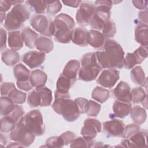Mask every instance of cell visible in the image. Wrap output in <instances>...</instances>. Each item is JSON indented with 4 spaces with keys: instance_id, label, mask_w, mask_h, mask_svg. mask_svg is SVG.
I'll list each match as a JSON object with an SVG mask.
<instances>
[{
    "instance_id": "obj_1",
    "label": "cell",
    "mask_w": 148,
    "mask_h": 148,
    "mask_svg": "<svg viewBox=\"0 0 148 148\" xmlns=\"http://www.w3.org/2000/svg\"><path fill=\"white\" fill-rule=\"evenodd\" d=\"M102 68L121 69L124 66V52L121 45L112 39H106L102 51L95 53Z\"/></svg>"
},
{
    "instance_id": "obj_2",
    "label": "cell",
    "mask_w": 148,
    "mask_h": 148,
    "mask_svg": "<svg viewBox=\"0 0 148 148\" xmlns=\"http://www.w3.org/2000/svg\"><path fill=\"white\" fill-rule=\"evenodd\" d=\"M54 39L61 43H68L72 39V31L75 27L74 20L65 13L57 15L53 21Z\"/></svg>"
},
{
    "instance_id": "obj_3",
    "label": "cell",
    "mask_w": 148,
    "mask_h": 148,
    "mask_svg": "<svg viewBox=\"0 0 148 148\" xmlns=\"http://www.w3.org/2000/svg\"><path fill=\"white\" fill-rule=\"evenodd\" d=\"M52 108L56 113L61 114L64 119L69 122L76 121L81 114L77 103L69 98L56 97Z\"/></svg>"
},
{
    "instance_id": "obj_4",
    "label": "cell",
    "mask_w": 148,
    "mask_h": 148,
    "mask_svg": "<svg viewBox=\"0 0 148 148\" xmlns=\"http://www.w3.org/2000/svg\"><path fill=\"white\" fill-rule=\"evenodd\" d=\"M29 17L30 12L27 6L23 4L14 5L7 13L3 26L8 31H16L23 27Z\"/></svg>"
},
{
    "instance_id": "obj_5",
    "label": "cell",
    "mask_w": 148,
    "mask_h": 148,
    "mask_svg": "<svg viewBox=\"0 0 148 148\" xmlns=\"http://www.w3.org/2000/svg\"><path fill=\"white\" fill-rule=\"evenodd\" d=\"M81 65L79 71V79L84 82L95 80L102 69L98 62L95 53H88L83 56Z\"/></svg>"
},
{
    "instance_id": "obj_6",
    "label": "cell",
    "mask_w": 148,
    "mask_h": 148,
    "mask_svg": "<svg viewBox=\"0 0 148 148\" xmlns=\"http://www.w3.org/2000/svg\"><path fill=\"white\" fill-rule=\"evenodd\" d=\"M95 9L90 19L89 24L95 30H102L105 24L110 19L112 1H97Z\"/></svg>"
},
{
    "instance_id": "obj_7",
    "label": "cell",
    "mask_w": 148,
    "mask_h": 148,
    "mask_svg": "<svg viewBox=\"0 0 148 148\" xmlns=\"http://www.w3.org/2000/svg\"><path fill=\"white\" fill-rule=\"evenodd\" d=\"M25 127L35 136L42 135L45 131L42 114L38 109L30 110L20 120Z\"/></svg>"
},
{
    "instance_id": "obj_8",
    "label": "cell",
    "mask_w": 148,
    "mask_h": 148,
    "mask_svg": "<svg viewBox=\"0 0 148 148\" xmlns=\"http://www.w3.org/2000/svg\"><path fill=\"white\" fill-rule=\"evenodd\" d=\"M9 137L11 140L18 143L23 147H28L34 142L35 135L29 131L20 120L16 127L10 131Z\"/></svg>"
},
{
    "instance_id": "obj_9",
    "label": "cell",
    "mask_w": 148,
    "mask_h": 148,
    "mask_svg": "<svg viewBox=\"0 0 148 148\" xmlns=\"http://www.w3.org/2000/svg\"><path fill=\"white\" fill-rule=\"evenodd\" d=\"M31 27L45 36L51 37L54 35L53 21L43 14L34 15L30 20Z\"/></svg>"
},
{
    "instance_id": "obj_10",
    "label": "cell",
    "mask_w": 148,
    "mask_h": 148,
    "mask_svg": "<svg viewBox=\"0 0 148 148\" xmlns=\"http://www.w3.org/2000/svg\"><path fill=\"white\" fill-rule=\"evenodd\" d=\"M95 9V5L91 2H81L76 14L77 24L81 26H87L89 24Z\"/></svg>"
},
{
    "instance_id": "obj_11",
    "label": "cell",
    "mask_w": 148,
    "mask_h": 148,
    "mask_svg": "<svg viewBox=\"0 0 148 148\" xmlns=\"http://www.w3.org/2000/svg\"><path fill=\"white\" fill-rule=\"evenodd\" d=\"M120 72L116 69L103 70L98 78L97 82L98 84L106 88H112L119 80Z\"/></svg>"
},
{
    "instance_id": "obj_12",
    "label": "cell",
    "mask_w": 148,
    "mask_h": 148,
    "mask_svg": "<svg viewBox=\"0 0 148 148\" xmlns=\"http://www.w3.org/2000/svg\"><path fill=\"white\" fill-rule=\"evenodd\" d=\"M124 128V123L119 119H113L103 123V131L108 136H121Z\"/></svg>"
},
{
    "instance_id": "obj_13",
    "label": "cell",
    "mask_w": 148,
    "mask_h": 148,
    "mask_svg": "<svg viewBox=\"0 0 148 148\" xmlns=\"http://www.w3.org/2000/svg\"><path fill=\"white\" fill-rule=\"evenodd\" d=\"M101 131V123L97 119L88 118L84 122V125L81 130V134L84 137L94 139Z\"/></svg>"
},
{
    "instance_id": "obj_14",
    "label": "cell",
    "mask_w": 148,
    "mask_h": 148,
    "mask_svg": "<svg viewBox=\"0 0 148 148\" xmlns=\"http://www.w3.org/2000/svg\"><path fill=\"white\" fill-rule=\"evenodd\" d=\"M45 60V54L40 51H31L25 53L22 61L31 69H34L40 66Z\"/></svg>"
},
{
    "instance_id": "obj_15",
    "label": "cell",
    "mask_w": 148,
    "mask_h": 148,
    "mask_svg": "<svg viewBox=\"0 0 148 148\" xmlns=\"http://www.w3.org/2000/svg\"><path fill=\"white\" fill-rule=\"evenodd\" d=\"M114 97L122 102H131L132 95L130 86L125 82L121 81L113 91Z\"/></svg>"
},
{
    "instance_id": "obj_16",
    "label": "cell",
    "mask_w": 148,
    "mask_h": 148,
    "mask_svg": "<svg viewBox=\"0 0 148 148\" xmlns=\"http://www.w3.org/2000/svg\"><path fill=\"white\" fill-rule=\"evenodd\" d=\"M75 82L70 80L61 73L57 81L55 96H64L70 97L69 90L75 84Z\"/></svg>"
},
{
    "instance_id": "obj_17",
    "label": "cell",
    "mask_w": 148,
    "mask_h": 148,
    "mask_svg": "<svg viewBox=\"0 0 148 148\" xmlns=\"http://www.w3.org/2000/svg\"><path fill=\"white\" fill-rule=\"evenodd\" d=\"M88 31L84 28H76L72 31L71 40L77 45L80 46H87L88 45Z\"/></svg>"
},
{
    "instance_id": "obj_18",
    "label": "cell",
    "mask_w": 148,
    "mask_h": 148,
    "mask_svg": "<svg viewBox=\"0 0 148 148\" xmlns=\"http://www.w3.org/2000/svg\"><path fill=\"white\" fill-rule=\"evenodd\" d=\"M131 102H125L116 100L113 105V111L115 117L124 119L131 110Z\"/></svg>"
},
{
    "instance_id": "obj_19",
    "label": "cell",
    "mask_w": 148,
    "mask_h": 148,
    "mask_svg": "<svg viewBox=\"0 0 148 148\" xmlns=\"http://www.w3.org/2000/svg\"><path fill=\"white\" fill-rule=\"evenodd\" d=\"M80 68V64L78 60H72L65 66L62 74L70 80L76 82L77 73Z\"/></svg>"
},
{
    "instance_id": "obj_20",
    "label": "cell",
    "mask_w": 148,
    "mask_h": 148,
    "mask_svg": "<svg viewBox=\"0 0 148 148\" xmlns=\"http://www.w3.org/2000/svg\"><path fill=\"white\" fill-rule=\"evenodd\" d=\"M148 26L146 24L139 23L135 29V39L142 46L147 47L148 45Z\"/></svg>"
},
{
    "instance_id": "obj_21",
    "label": "cell",
    "mask_w": 148,
    "mask_h": 148,
    "mask_svg": "<svg viewBox=\"0 0 148 148\" xmlns=\"http://www.w3.org/2000/svg\"><path fill=\"white\" fill-rule=\"evenodd\" d=\"M29 80L33 87H44L47 80V75L42 70L35 69L31 72Z\"/></svg>"
},
{
    "instance_id": "obj_22",
    "label": "cell",
    "mask_w": 148,
    "mask_h": 148,
    "mask_svg": "<svg viewBox=\"0 0 148 148\" xmlns=\"http://www.w3.org/2000/svg\"><path fill=\"white\" fill-rule=\"evenodd\" d=\"M8 45L13 50H19L23 46V38L19 31H10L8 33Z\"/></svg>"
},
{
    "instance_id": "obj_23",
    "label": "cell",
    "mask_w": 148,
    "mask_h": 148,
    "mask_svg": "<svg viewBox=\"0 0 148 148\" xmlns=\"http://www.w3.org/2000/svg\"><path fill=\"white\" fill-rule=\"evenodd\" d=\"M21 34L25 46L30 49H34L39 38L38 34L28 27H25L21 30Z\"/></svg>"
},
{
    "instance_id": "obj_24",
    "label": "cell",
    "mask_w": 148,
    "mask_h": 148,
    "mask_svg": "<svg viewBox=\"0 0 148 148\" xmlns=\"http://www.w3.org/2000/svg\"><path fill=\"white\" fill-rule=\"evenodd\" d=\"M105 38L102 33L98 30L91 29L88 31V43L91 46L94 48L102 47L105 42Z\"/></svg>"
},
{
    "instance_id": "obj_25",
    "label": "cell",
    "mask_w": 148,
    "mask_h": 148,
    "mask_svg": "<svg viewBox=\"0 0 148 148\" xmlns=\"http://www.w3.org/2000/svg\"><path fill=\"white\" fill-rule=\"evenodd\" d=\"M1 58L6 65L12 66L19 62L20 57L17 51L12 49H6L2 51Z\"/></svg>"
},
{
    "instance_id": "obj_26",
    "label": "cell",
    "mask_w": 148,
    "mask_h": 148,
    "mask_svg": "<svg viewBox=\"0 0 148 148\" xmlns=\"http://www.w3.org/2000/svg\"><path fill=\"white\" fill-rule=\"evenodd\" d=\"M13 74L17 82H25L29 80L31 72L23 64L19 63L14 66Z\"/></svg>"
},
{
    "instance_id": "obj_27",
    "label": "cell",
    "mask_w": 148,
    "mask_h": 148,
    "mask_svg": "<svg viewBox=\"0 0 148 148\" xmlns=\"http://www.w3.org/2000/svg\"><path fill=\"white\" fill-rule=\"evenodd\" d=\"M37 91L40 102V106H49L50 105L52 100V92L46 87L35 88Z\"/></svg>"
},
{
    "instance_id": "obj_28",
    "label": "cell",
    "mask_w": 148,
    "mask_h": 148,
    "mask_svg": "<svg viewBox=\"0 0 148 148\" xmlns=\"http://www.w3.org/2000/svg\"><path fill=\"white\" fill-rule=\"evenodd\" d=\"M130 114L133 121L138 125H140L146 121L147 115L146 110L139 106L136 105L131 108Z\"/></svg>"
},
{
    "instance_id": "obj_29",
    "label": "cell",
    "mask_w": 148,
    "mask_h": 148,
    "mask_svg": "<svg viewBox=\"0 0 148 148\" xmlns=\"http://www.w3.org/2000/svg\"><path fill=\"white\" fill-rule=\"evenodd\" d=\"M35 47L40 52L45 54L49 53L53 50L54 44L51 39L45 36H40L37 39Z\"/></svg>"
},
{
    "instance_id": "obj_30",
    "label": "cell",
    "mask_w": 148,
    "mask_h": 148,
    "mask_svg": "<svg viewBox=\"0 0 148 148\" xmlns=\"http://www.w3.org/2000/svg\"><path fill=\"white\" fill-rule=\"evenodd\" d=\"M147 131H139L135 134L129 138L132 147H147L146 142Z\"/></svg>"
},
{
    "instance_id": "obj_31",
    "label": "cell",
    "mask_w": 148,
    "mask_h": 148,
    "mask_svg": "<svg viewBox=\"0 0 148 148\" xmlns=\"http://www.w3.org/2000/svg\"><path fill=\"white\" fill-rule=\"evenodd\" d=\"M110 91L101 87H95L92 91L91 97L101 103H104L109 97Z\"/></svg>"
},
{
    "instance_id": "obj_32",
    "label": "cell",
    "mask_w": 148,
    "mask_h": 148,
    "mask_svg": "<svg viewBox=\"0 0 148 148\" xmlns=\"http://www.w3.org/2000/svg\"><path fill=\"white\" fill-rule=\"evenodd\" d=\"M1 115L5 116L9 115L14 109V103L7 96H1Z\"/></svg>"
},
{
    "instance_id": "obj_33",
    "label": "cell",
    "mask_w": 148,
    "mask_h": 148,
    "mask_svg": "<svg viewBox=\"0 0 148 148\" xmlns=\"http://www.w3.org/2000/svg\"><path fill=\"white\" fill-rule=\"evenodd\" d=\"M130 76L132 81L139 85H143L146 79L145 72L140 66H136L132 68Z\"/></svg>"
},
{
    "instance_id": "obj_34",
    "label": "cell",
    "mask_w": 148,
    "mask_h": 148,
    "mask_svg": "<svg viewBox=\"0 0 148 148\" xmlns=\"http://www.w3.org/2000/svg\"><path fill=\"white\" fill-rule=\"evenodd\" d=\"M25 3L38 14H44L47 8L46 1H27Z\"/></svg>"
},
{
    "instance_id": "obj_35",
    "label": "cell",
    "mask_w": 148,
    "mask_h": 148,
    "mask_svg": "<svg viewBox=\"0 0 148 148\" xmlns=\"http://www.w3.org/2000/svg\"><path fill=\"white\" fill-rule=\"evenodd\" d=\"M17 123L9 116H3L1 120V132L8 133L12 131L16 126Z\"/></svg>"
},
{
    "instance_id": "obj_36",
    "label": "cell",
    "mask_w": 148,
    "mask_h": 148,
    "mask_svg": "<svg viewBox=\"0 0 148 148\" xmlns=\"http://www.w3.org/2000/svg\"><path fill=\"white\" fill-rule=\"evenodd\" d=\"M94 144L93 139L86 137H79L75 138L71 142V147H91Z\"/></svg>"
},
{
    "instance_id": "obj_37",
    "label": "cell",
    "mask_w": 148,
    "mask_h": 148,
    "mask_svg": "<svg viewBox=\"0 0 148 148\" xmlns=\"http://www.w3.org/2000/svg\"><path fill=\"white\" fill-rule=\"evenodd\" d=\"M101 110V105L98 103L89 100L86 103L85 107V113L88 116H97Z\"/></svg>"
},
{
    "instance_id": "obj_38",
    "label": "cell",
    "mask_w": 148,
    "mask_h": 148,
    "mask_svg": "<svg viewBox=\"0 0 148 148\" xmlns=\"http://www.w3.org/2000/svg\"><path fill=\"white\" fill-rule=\"evenodd\" d=\"M132 100L134 103H139L143 102L147 98V94L143 88L142 87H136L131 91Z\"/></svg>"
},
{
    "instance_id": "obj_39",
    "label": "cell",
    "mask_w": 148,
    "mask_h": 148,
    "mask_svg": "<svg viewBox=\"0 0 148 148\" xmlns=\"http://www.w3.org/2000/svg\"><path fill=\"white\" fill-rule=\"evenodd\" d=\"M102 30L105 39H109V38L113 37L116 33V27L114 23L109 19L105 24Z\"/></svg>"
},
{
    "instance_id": "obj_40",
    "label": "cell",
    "mask_w": 148,
    "mask_h": 148,
    "mask_svg": "<svg viewBox=\"0 0 148 148\" xmlns=\"http://www.w3.org/2000/svg\"><path fill=\"white\" fill-rule=\"evenodd\" d=\"M7 97H8L15 104H23L25 102L26 99V94L19 91L16 89V88L12 90Z\"/></svg>"
},
{
    "instance_id": "obj_41",
    "label": "cell",
    "mask_w": 148,
    "mask_h": 148,
    "mask_svg": "<svg viewBox=\"0 0 148 148\" xmlns=\"http://www.w3.org/2000/svg\"><path fill=\"white\" fill-rule=\"evenodd\" d=\"M46 3V13L49 15L54 16L56 14L58 13L62 8L61 3L59 1L47 0Z\"/></svg>"
},
{
    "instance_id": "obj_42",
    "label": "cell",
    "mask_w": 148,
    "mask_h": 148,
    "mask_svg": "<svg viewBox=\"0 0 148 148\" xmlns=\"http://www.w3.org/2000/svg\"><path fill=\"white\" fill-rule=\"evenodd\" d=\"M140 131V127L138 124H128L124 128V132L122 134V138L124 139H128L133 135L135 134Z\"/></svg>"
},
{
    "instance_id": "obj_43",
    "label": "cell",
    "mask_w": 148,
    "mask_h": 148,
    "mask_svg": "<svg viewBox=\"0 0 148 148\" xmlns=\"http://www.w3.org/2000/svg\"><path fill=\"white\" fill-rule=\"evenodd\" d=\"M27 103L31 108L40 106V99L36 89L32 90L28 94L27 97Z\"/></svg>"
},
{
    "instance_id": "obj_44",
    "label": "cell",
    "mask_w": 148,
    "mask_h": 148,
    "mask_svg": "<svg viewBox=\"0 0 148 148\" xmlns=\"http://www.w3.org/2000/svg\"><path fill=\"white\" fill-rule=\"evenodd\" d=\"M8 116H10L16 123H17L24 116V110L22 106L15 105L13 111Z\"/></svg>"
},
{
    "instance_id": "obj_45",
    "label": "cell",
    "mask_w": 148,
    "mask_h": 148,
    "mask_svg": "<svg viewBox=\"0 0 148 148\" xmlns=\"http://www.w3.org/2000/svg\"><path fill=\"white\" fill-rule=\"evenodd\" d=\"M46 146L48 147H62L64 145L60 136H54L46 140Z\"/></svg>"
},
{
    "instance_id": "obj_46",
    "label": "cell",
    "mask_w": 148,
    "mask_h": 148,
    "mask_svg": "<svg viewBox=\"0 0 148 148\" xmlns=\"http://www.w3.org/2000/svg\"><path fill=\"white\" fill-rule=\"evenodd\" d=\"M133 53L136 58L138 64H140L145 60L147 56V47L141 46L136 50H135Z\"/></svg>"
},
{
    "instance_id": "obj_47",
    "label": "cell",
    "mask_w": 148,
    "mask_h": 148,
    "mask_svg": "<svg viewBox=\"0 0 148 148\" xmlns=\"http://www.w3.org/2000/svg\"><path fill=\"white\" fill-rule=\"evenodd\" d=\"M136 64H138V62L134 54L133 53H127L124 59V66L125 68L130 69L134 67Z\"/></svg>"
},
{
    "instance_id": "obj_48",
    "label": "cell",
    "mask_w": 148,
    "mask_h": 148,
    "mask_svg": "<svg viewBox=\"0 0 148 148\" xmlns=\"http://www.w3.org/2000/svg\"><path fill=\"white\" fill-rule=\"evenodd\" d=\"M15 85L12 82H4L1 84V96H8L12 90L15 88Z\"/></svg>"
},
{
    "instance_id": "obj_49",
    "label": "cell",
    "mask_w": 148,
    "mask_h": 148,
    "mask_svg": "<svg viewBox=\"0 0 148 148\" xmlns=\"http://www.w3.org/2000/svg\"><path fill=\"white\" fill-rule=\"evenodd\" d=\"M60 136L62 139L64 146L71 143L75 138V134L71 131H66L65 132L62 133Z\"/></svg>"
},
{
    "instance_id": "obj_50",
    "label": "cell",
    "mask_w": 148,
    "mask_h": 148,
    "mask_svg": "<svg viewBox=\"0 0 148 148\" xmlns=\"http://www.w3.org/2000/svg\"><path fill=\"white\" fill-rule=\"evenodd\" d=\"M17 86L18 88L25 91H28L33 88L30 80L25 82H17Z\"/></svg>"
},
{
    "instance_id": "obj_51",
    "label": "cell",
    "mask_w": 148,
    "mask_h": 148,
    "mask_svg": "<svg viewBox=\"0 0 148 148\" xmlns=\"http://www.w3.org/2000/svg\"><path fill=\"white\" fill-rule=\"evenodd\" d=\"M75 101L77 103V104L80 109L81 114L85 113V107H86L87 102H88V100L86 98L80 97V98H76L75 99Z\"/></svg>"
},
{
    "instance_id": "obj_52",
    "label": "cell",
    "mask_w": 148,
    "mask_h": 148,
    "mask_svg": "<svg viewBox=\"0 0 148 148\" xmlns=\"http://www.w3.org/2000/svg\"><path fill=\"white\" fill-rule=\"evenodd\" d=\"M12 5L11 1H0V12L5 13L10 9Z\"/></svg>"
},
{
    "instance_id": "obj_53",
    "label": "cell",
    "mask_w": 148,
    "mask_h": 148,
    "mask_svg": "<svg viewBox=\"0 0 148 148\" xmlns=\"http://www.w3.org/2000/svg\"><path fill=\"white\" fill-rule=\"evenodd\" d=\"M6 47V31L3 28H1V44L0 49L2 50Z\"/></svg>"
},
{
    "instance_id": "obj_54",
    "label": "cell",
    "mask_w": 148,
    "mask_h": 148,
    "mask_svg": "<svg viewBox=\"0 0 148 148\" xmlns=\"http://www.w3.org/2000/svg\"><path fill=\"white\" fill-rule=\"evenodd\" d=\"M138 18L139 22L147 25V10L146 9L143 11H141L138 13Z\"/></svg>"
},
{
    "instance_id": "obj_55",
    "label": "cell",
    "mask_w": 148,
    "mask_h": 148,
    "mask_svg": "<svg viewBox=\"0 0 148 148\" xmlns=\"http://www.w3.org/2000/svg\"><path fill=\"white\" fill-rule=\"evenodd\" d=\"M132 2L134 6L140 10L146 9L147 6V2L146 1H132Z\"/></svg>"
},
{
    "instance_id": "obj_56",
    "label": "cell",
    "mask_w": 148,
    "mask_h": 148,
    "mask_svg": "<svg viewBox=\"0 0 148 148\" xmlns=\"http://www.w3.org/2000/svg\"><path fill=\"white\" fill-rule=\"evenodd\" d=\"M62 2L68 6H71L73 8H77L80 4L81 3L82 1H77V0H72V1H62Z\"/></svg>"
},
{
    "instance_id": "obj_57",
    "label": "cell",
    "mask_w": 148,
    "mask_h": 148,
    "mask_svg": "<svg viewBox=\"0 0 148 148\" xmlns=\"http://www.w3.org/2000/svg\"><path fill=\"white\" fill-rule=\"evenodd\" d=\"M6 142H7V140H6L5 136H3L1 132V145H2L3 144L5 145L6 143Z\"/></svg>"
}]
</instances>
